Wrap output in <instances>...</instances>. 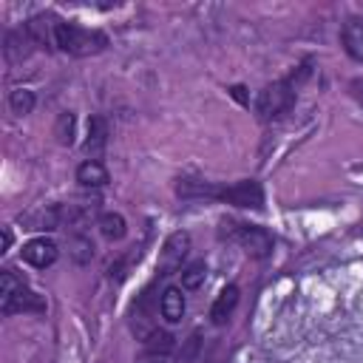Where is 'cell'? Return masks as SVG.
I'll list each match as a JSON object with an SVG mask.
<instances>
[{
  "label": "cell",
  "mask_w": 363,
  "mask_h": 363,
  "mask_svg": "<svg viewBox=\"0 0 363 363\" xmlns=\"http://www.w3.org/2000/svg\"><path fill=\"white\" fill-rule=\"evenodd\" d=\"M54 45L71 57H94L108 48V34L99 28H85L77 23H57Z\"/></svg>",
  "instance_id": "6da1fadb"
},
{
  "label": "cell",
  "mask_w": 363,
  "mask_h": 363,
  "mask_svg": "<svg viewBox=\"0 0 363 363\" xmlns=\"http://www.w3.org/2000/svg\"><path fill=\"white\" fill-rule=\"evenodd\" d=\"M0 309L3 315H14V312H45V301L28 289V284L14 272V269H3L0 272Z\"/></svg>",
  "instance_id": "7a4b0ae2"
},
{
  "label": "cell",
  "mask_w": 363,
  "mask_h": 363,
  "mask_svg": "<svg viewBox=\"0 0 363 363\" xmlns=\"http://www.w3.org/2000/svg\"><path fill=\"white\" fill-rule=\"evenodd\" d=\"M292 105H295V85L289 79H278V82L258 91V96L252 102V111L261 122H272V119L284 116Z\"/></svg>",
  "instance_id": "3957f363"
},
{
  "label": "cell",
  "mask_w": 363,
  "mask_h": 363,
  "mask_svg": "<svg viewBox=\"0 0 363 363\" xmlns=\"http://www.w3.org/2000/svg\"><path fill=\"white\" fill-rule=\"evenodd\" d=\"M221 238L238 244L252 258H267L272 252V235L264 227L241 224V221H221Z\"/></svg>",
  "instance_id": "277c9868"
},
{
  "label": "cell",
  "mask_w": 363,
  "mask_h": 363,
  "mask_svg": "<svg viewBox=\"0 0 363 363\" xmlns=\"http://www.w3.org/2000/svg\"><path fill=\"white\" fill-rule=\"evenodd\" d=\"M216 199L224 201V204H233V207H250V210L264 207V190L255 179H241V182H233V184H221Z\"/></svg>",
  "instance_id": "5b68a950"
},
{
  "label": "cell",
  "mask_w": 363,
  "mask_h": 363,
  "mask_svg": "<svg viewBox=\"0 0 363 363\" xmlns=\"http://www.w3.org/2000/svg\"><path fill=\"white\" fill-rule=\"evenodd\" d=\"M190 250V235L184 230H176L164 238L162 252H159V275H170L176 269H182V261Z\"/></svg>",
  "instance_id": "8992f818"
},
{
  "label": "cell",
  "mask_w": 363,
  "mask_h": 363,
  "mask_svg": "<svg viewBox=\"0 0 363 363\" xmlns=\"http://www.w3.org/2000/svg\"><path fill=\"white\" fill-rule=\"evenodd\" d=\"M20 255H23V261H26V264H31V267H37V269H45V267H51V264L57 261L60 247H57L51 238L37 235V238H31V241H26V244H23Z\"/></svg>",
  "instance_id": "52a82bcc"
},
{
  "label": "cell",
  "mask_w": 363,
  "mask_h": 363,
  "mask_svg": "<svg viewBox=\"0 0 363 363\" xmlns=\"http://www.w3.org/2000/svg\"><path fill=\"white\" fill-rule=\"evenodd\" d=\"M340 45H343V51H346L352 60L363 62V17H360V14L349 17V20L340 26Z\"/></svg>",
  "instance_id": "ba28073f"
},
{
  "label": "cell",
  "mask_w": 363,
  "mask_h": 363,
  "mask_svg": "<svg viewBox=\"0 0 363 363\" xmlns=\"http://www.w3.org/2000/svg\"><path fill=\"white\" fill-rule=\"evenodd\" d=\"M57 23H60V20H54L51 14H37V17H31V20L26 23V34H28V40H31L34 45L51 48V45H54Z\"/></svg>",
  "instance_id": "9c48e42d"
},
{
  "label": "cell",
  "mask_w": 363,
  "mask_h": 363,
  "mask_svg": "<svg viewBox=\"0 0 363 363\" xmlns=\"http://www.w3.org/2000/svg\"><path fill=\"white\" fill-rule=\"evenodd\" d=\"M235 306H238V286L230 284V286H224V289L218 292V298L213 301V306H210V320H213L216 326H224V323L230 320V315H233Z\"/></svg>",
  "instance_id": "30bf717a"
},
{
  "label": "cell",
  "mask_w": 363,
  "mask_h": 363,
  "mask_svg": "<svg viewBox=\"0 0 363 363\" xmlns=\"http://www.w3.org/2000/svg\"><path fill=\"white\" fill-rule=\"evenodd\" d=\"M77 182H79L82 187L96 190V187H105V184L111 182V176H108V167H105L99 159H85V162L77 167Z\"/></svg>",
  "instance_id": "8fae6325"
},
{
  "label": "cell",
  "mask_w": 363,
  "mask_h": 363,
  "mask_svg": "<svg viewBox=\"0 0 363 363\" xmlns=\"http://www.w3.org/2000/svg\"><path fill=\"white\" fill-rule=\"evenodd\" d=\"M105 145H108V122H105V116H91L88 119V139H85V153L91 156V159H99V153L105 150Z\"/></svg>",
  "instance_id": "7c38bea8"
},
{
  "label": "cell",
  "mask_w": 363,
  "mask_h": 363,
  "mask_svg": "<svg viewBox=\"0 0 363 363\" xmlns=\"http://www.w3.org/2000/svg\"><path fill=\"white\" fill-rule=\"evenodd\" d=\"M159 312L167 323H179L184 318V295L179 286H167L159 298Z\"/></svg>",
  "instance_id": "4fadbf2b"
},
{
  "label": "cell",
  "mask_w": 363,
  "mask_h": 363,
  "mask_svg": "<svg viewBox=\"0 0 363 363\" xmlns=\"http://www.w3.org/2000/svg\"><path fill=\"white\" fill-rule=\"evenodd\" d=\"M173 346H176V340H173V335L164 332V329H150V332L145 335V343H142V349H145L147 354H167V352H173Z\"/></svg>",
  "instance_id": "5bb4252c"
},
{
  "label": "cell",
  "mask_w": 363,
  "mask_h": 363,
  "mask_svg": "<svg viewBox=\"0 0 363 363\" xmlns=\"http://www.w3.org/2000/svg\"><path fill=\"white\" fill-rule=\"evenodd\" d=\"M96 227H99V233H102L108 241H119V238L128 233V224H125V218H122L119 213H102V216L96 218Z\"/></svg>",
  "instance_id": "9a60e30c"
},
{
  "label": "cell",
  "mask_w": 363,
  "mask_h": 363,
  "mask_svg": "<svg viewBox=\"0 0 363 363\" xmlns=\"http://www.w3.org/2000/svg\"><path fill=\"white\" fill-rule=\"evenodd\" d=\"M68 250H71V258H74L77 264H85V261L94 258V241H91L85 233H79V230L68 235Z\"/></svg>",
  "instance_id": "2e32d148"
},
{
  "label": "cell",
  "mask_w": 363,
  "mask_h": 363,
  "mask_svg": "<svg viewBox=\"0 0 363 363\" xmlns=\"http://www.w3.org/2000/svg\"><path fill=\"white\" fill-rule=\"evenodd\" d=\"M34 91H28V88H14L11 94H9V108H11V113H17V116H26V113H31L34 111Z\"/></svg>",
  "instance_id": "e0dca14e"
},
{
  "label": "cell",
  "mask_w": 363,
  "mask_h": 363,
  "mask_svg": "<svg viewBox=\"0 0 363 363\" xmlns=\"http://www.w3.org/2000/svg\"><path fill=\"white\" fill-rule=\"evenodd\" d=\"M204 278H207V267H204V261H196L182 269V289H199L204 284Z\"/></svg>",
  "instance_id": "ac0fdd59"
},
{
  "label": "cell",
  "mask_w": 363,
  "mask_h": 363,
  "mask_svg": "<svg viewBox=\"0 0 363 363\" xmlns=\"http://www.w3.org/2000/svg\"><path fill=\"white\" fill-rule=\"evenodd\" d=\"M54 136L60 145H74V113H60L57 116V128H54Z\"/></svg>",
  "instance_id": "d6986e66"
},
{
  "label": "cell",
  "mask_w": 363,
  "mask_h": 363,
  "mask_svg": "<svg viewBox=\"0 0 363 363\" xmlns=\"http://www.w3.org/2000/svg\"><path fill=\"white\" fill-rule=\"evenodd\" d=\"M11 238H14V235H11V230H9V227H3V252L11 247Z\"/></svg>",
  "instance_id": "ffe728a7"
},
{
  "label": "cell",
  "mask_w": 363,
  "mask_h": 363,
  "mask_svg": "<svg viewBox=\"0 0 363 363\" xmlns=\"http://www.w3.org/2000/svg\"><path fill=\"white\" fill-rule=\"evenodd\" d=\"M352 88H354V91H352V94H354V99L363 105V82H352Z\"/></svg>",
  "instance_id": "44dd1931"
},
{
  "label": "cell",
  "mask_w": 363,
  "mask_h": 363,
  "mask_svg": "<svg viewBox=\"0 0 363 363\" xmlns=\"http://www.w3.org/2000/svg\"><path fill=\"white\" fill-rule=\"evenodd\" d=\"M147 363H162V360H147Z\"/></svg>",
  "instance_id": "7402d4cb"
}]
</instances>
